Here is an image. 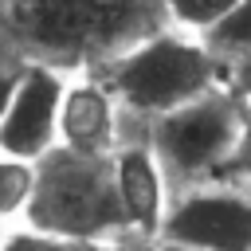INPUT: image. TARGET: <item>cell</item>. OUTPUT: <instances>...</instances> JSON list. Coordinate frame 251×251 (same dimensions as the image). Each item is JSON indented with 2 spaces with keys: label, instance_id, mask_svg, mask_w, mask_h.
Here are the masks:
<instances>
[{
  "label": "cell",
  "instance_id": "obj_17",
  "mask_svg": "<svg viewBox=\"0 0 251 251\" xmlns=\"http://www.w3.org/2000/svg\"><path fill=\"white\" fill-rule=\"evenodd\" d=\"M8 235H12V224H8V220H0V247H4V239H8Z\"/></svg>",
  "mask_w": 251,
  "mask_h": 251
},
{
  "label": "cell",
  "instance_id": "obj_2",
  "mask_svg": "<svg viewBox=\"0 0 251 251\" xmlns=\"http://www.w3.org/2000/svg\"><path fill=\"white\" fill-rule=\"evenodd\" d=\"M98 75L114 90L122 110L153 122V118L224 86L227 63L204 39L176 31V27H165L157 35L126 47L110 63H102Z\"/></svg>",
  "mask_w": 251,
  "mask_h": 251
},
{
  "label": "cell",
  "instance_id": "obj_6",
  "mask_svg": "<svg viewBox=\"0 0 251 251\" xmlns=\"http://www.w3.org/2000/svg\"><path fill=\"white\" fill-rule=\"evenodd\" d=\"M67 78L71 71L55 63H43V59L20 63L16 102L0 126V153L43 161L51 149H59V110H63Z\"/></svg>",
  "mask_w": 251,
  "mask_h": 251
},
{
  "label": "cell",
  "instance_id": "obj_1",
  "mask_svg": "<svg viewBox=\"0 0 251 251\" xmlns=\"http://www.w3.org/2000/svg\"><path fill=\"white\" fill-rule=\"evenodd\" d=\"M12 35L31 59L90 71L169 27L161 0H12Z\"/></svg>",
  "mask_w": 251,
  "mask_h": 251
},
{
  "label": "cell",
  "instance_id": "obj_11",
  "mask_svg": "<svg viewBox=\"0 0 251 251\" xmlns=\"http://www.w3.org/2000/svg\"><path fill=\"white\" fill-rule=\"evenodd\" d=\"M227 67L231 63H247L251 59V0H239V8L204 39Z\"/></svg>",
  "mask_w": 251,
  "mask_h": 251
},
{
  "label": "cell",
  "instance_id": "obj_15",
  "mask_svg": "<svg viewBox=\"0 0 251 251\" xmlns=\"http://www.w3.org/2000/svg\"><path fill=\"white\" fill-rule=\"evenodd\" d=\"M227 86H231L239 98H251V59H247V63H231V67H227Z\"/></svg>",
  "mask_w": 251,
  "mask_h": 251
},
{
  "label": "cell",
  "instance_id": "obj_7",
  "mask_svg": "<svg viewBox=\"0 0 251 251\" xmlns=\"http://www.w3.org/2000/svg\"><path fill=\"white\" fill-rule=\"evenodd\" d=\"M114 165V188H118V204H122V220H126V235L129 239H149L157 243L169 200H173V180L161 169L149 137H129L110 153Z\"/></svg>",
  "mask_w": 251,
  "mask_h": 251
},
{
  "label": "cell",
  "instance_id": "obj_9",
  "mask_svg": "<svg viewBox=\"0 0 251 251\" xmlns=\"http://www.w3.org/2000/svg\"><path fill=\"white\" fill-rule=\"evenodd\" d=\"M35 180H39V161H24V157H8L0 153V220H27L31 196H35Z\"/></svg>",
  "mask_w": 251,
  "mask_h": 251
},
{
  "label": "cell",
  "instance_id": "obj_5",
  "mask_svg": "<svg viewBox=\"0 0 251 251\" xmlns=\"http://www.w3.org/2000/svg\"><path fill=\"white\" fill-rule=\"evenodd\" d=\"M157 243L165 251H251V192L220 180L176 188Z\"/></svg>",
  "mask_w": 251,
  "mask_h": 251
},
{
  "label": "cell",
  "instance_id": "obj_16",
  "mask_svg": "<svg viewBox=\"0 0 251 251\" xmlns=\"http://www.w3.org/2000/svg\"><path fill=\"white\" fill-rule=\"evenodd\" d=\"M102 251H161V243H149V239H118V243H106Z\"/></svg>",
  "mask_w": 251,
  "mask_h": 251
},
{
  "label": "cell",
  "instance_id": "obj_4",
  "mask_svg": "<svg viewBox=\"0 0 251 251\" xmlns=\"http://www.w3.org/2000/svg\"><path fill=\"white\" fill-rule=\"evenodd\" d=\"M161 169L173 184H200L227 173L243 145V98L224 82L161 118L145 129Z\"/></svg>",
  "mask_w": 251,
  "mask_h": 251
},
{
  "label": "cell",
  "instance_id": "obj_10",
  "mask_svg": "<svg viewBox=\"0 0 251 251\" xmlns=\"http://www.w3.org/2000/svg\"><path fill=\"white\" fill-rule=\"evenodd\" d=\"M161 4H165V16H169V27L188 31L196 39H208L239 8V0H161Z\"/></svg>",
  "mask_w": 251,
  "mask_h": 251
},
{
  "label": "cell",
  "instance_id": "obj_3",
  "mask_svg": "<svg viewBox=\"0 0 251 251\" xmlns=\"http://www.w3.org/2000/svg\"><path fill=\"white\" fill-rule=\"evenodd\" d=\"M24 224L51 235L82 239V243L129 239L110 157H82L71 149H51L39 161V180H35V196Z\"/></svg>",
  "mask_w": 251,
  "mask_h": 251
},
{
  "label": "cell",
  "instance_id": "obj_12",
  "mask_svg": "<svg viewBox=\"0 0 251 251\" xmlns=\"http://www.w3.org/2000/svg\"><path fill=\"white\" fill-rule=\"evenodd\" d=\"M102 247H106V243H82V239H67V235L39 231V227H31V224H16L0 251H102Z\"/></svg>",
  "mask_w": 251,
  "mask_h": 251
},
{
  "label": "cell",
  "instance_id": "obj_13",
  "mask_svg": "<svg viewBox=\"0 0 251 251\" xmlns=\"http://www.w3.org/2000/svg\"><path fill=\"white\" fill-rule=\"evenodd\" d=\"M227 173L251 176V98H243V145H239V153H235V161H231Z\"/></svg>",
  "mask_w": 251,
  "mask_h": 251
},
{
  "label": "cell",
  "instance_id": "obj_14",
  "mask_svg": "<svg viewBox=\"0 0 251 251\" xmlns=\"http://www.w3.org/2000/svg\"><path fill=\"white\" fill-rule=\"evenodd\" d=\"M16 86H20V67H0V126L16 102Z\"/></svg>",
  "mask_w": 251,
  "mask_h": 251
},
{
  "label": "cell",
  "instance_id": "obj_8",
  "mask_svg": "<svg viewBox=\"0 0 251 251\" xmlns=\"http://www.w3.org/2000/svg\"><path fill=\"white\" fill-rule=\"evenodd\" d=\"M118 98L98 71H71L59 110V149L82 157H110L126 137L118 129Z\"/></svg>",
  "mask_w": 251,
  "mask_h": 251
}]
</instances>
